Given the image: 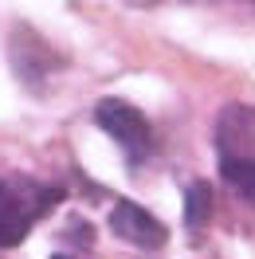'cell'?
<instances>
[{
  "mask_svg": "<svg viewBox=\"0 0 255 259\" xmlns=\"http://www.w3.org/2000/svg\"><path fill=\"white\" fill-rule=\"evenodd\" d=\"M130 4H138V8H149V4H157V0H130Z\"/></svg>",
  "mask_w": 255,
  "mask_h": 259,
  "instance_id": "7",
  "label": "cell"
},
{
  "mask_svg": "<svg viewBox=\"0 0 255 259\" xmlns=\"http://www.w3.org/2000/svg\"><path fill=\"white\" fill-rule=\"evenodd\" d=\"M208 212H212V189L204 181H196L189 193H185V224L196 232V228L208 224Z\"/></svg>",
  "mask_w": 255,
  "mask_h": 259,
  "instance_id": "6",
  "label": "cell"
},
{
  "mask_svg": "<svg viewBox=\"0 0 255 259\" xmlns=\"http://www.w3.org/2000/svg\"><path fill=\"white\" fill-rule=\"evenodd\" d=\"M51 259H71V255H51Z\"/></svg>",
  "mask_w": 255,
  "mask_h": 259,
  "instance_id": "8",
  "label": "cell"
},
{
  "mask_svg": "<svg viewBox=\"0 0 255 259\" xmlns=\"http://www.w3.org/2000/svg\"><path fill=\"white\" fill-rule=\"evenodd\" d=\"M220 173H224V181H228L247 204H255V157L220 153Z\"/></svg>",
  "mask_w": 255,
  "mask_h": 259,
  "instance_id": "5",
  "label": "cell"
},
{
  "mask_svg": "<svg viewBox=\"0 0 255 259\" xmlns=\"http://www.w3.org/2000/svg\"><path fill=\"white\" fill-rule=\"evenodd\" d=\"M59 200H63V189L55 185H44L24 173L0 177V247H16Z\"/></svg>",
  "mask_w": 255,
  "mask_h": 259,
  "instance_id": "1",
  "label": "cell"
},
{
  "mask_svg": "<svg viewBox=\"0 0 255 259\" xmlns=\"http://www.w3.org/2000/svg\"><path fill=\"white\" fill-rule=\"evenodd\" d=\"M110 228H114V236H118V240L138 243V247H149V251H153V247H165V240H169L165 224H161L157 216H149L142 204H134V200L114 204Z\"/></svg>",
  "mask_w": 255,
  "mask_h": 259,
  "instance_id": "3",
  "label": "cell"
},
{
  "mask_svg": "<svg viewBox=\"0 0 255 259\" xmlns=\"http://www.w3.org/2000/svg\"><path fill=\"white\" fill-rule=\"evenodd\" d=\"M216 146H220V153L251 157V146H255V110H247V106H228V110L220 114V126H216Z\"/></svg>",
  "mask_w": 255,
  "mask_h": 259,
  "instance_id": "4",
  "label": "cell"
},
{
  "mask_svg": "<svg viewBox=\"0 0 255 259\" xmlns=\"http://www.w3.org/2000/svg\"><path fill=\"white\" fill-rule=\"evenodd\" d=\"M95 122L126 149L130 169H142L149 161V153H153V126L145 122V114L138 106H130L122 98H102L95 106Z\"/></svg>",
  "mask_w": 255,
  "mask_h": 259,
  "instance_id": "2",
  "label": "cell"
}]
</instances>
